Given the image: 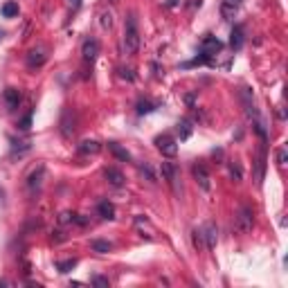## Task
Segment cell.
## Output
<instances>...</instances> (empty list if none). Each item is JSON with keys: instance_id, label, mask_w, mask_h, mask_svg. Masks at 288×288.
<instances>
[{"instance_id": "obj_4", "label": "cell", "mask_w": 288, "mask_h": 288, "mask_svg": "<svg viewBox=\"0 0 288 288\" xmlns=\"http://www.w3.org/2000/svg\"><path fill=\"white\" fill-rule=\"evenodd\" d=\"M192 173H194L196 182L200 185V189H205V192L212 189V178H210V171H207L205 165H194L192 167Z\"/></svg>"}, {"instance_id": "obj_2", "label": "cell", "mask_w": 288, "mask_h": 288, "mask_svg": "<svg viewBox=\"0 0 288 288\" xmlns=\"http://www.w3.org/2000/svg\"><path fill=\"white\" fill-rule=\"evenodd\" d=\"M254 225V214L252 210L248 205H241L239 210H236L234 214V232L236 234H246V232H250Z\"/></svg>"}, {"instance_id": "obj_20", "label": "cell", "mask_w": 288, "mask_h": 288, "mask_svg": "<svg viewBox=\"0 0 288 288\" xmlns=\"http://www.w3.org/2000/svg\"><path fill=\"white\" fill-rule=\"evenodd\" d=\"M0 12H2V16H5V18H14V16H18V2H5Z\"/></svg>"}, {"instance_id": "obj_21", "label": "cell", "mask_w": 288, "mask_h": 288, "mask_svg": "<svg viewBox=\"0 0 288 288\" xmlns=\"http://www.w3.org/2000/svg\"><path fill=\"white\" fill-rule=\"evenodd\" d=\"M153 111H155V104H151L149 99L137 101V115H147V113H153Z\"/></svg>"}, {"instance_id": "obj_28", "label": "cell", "mask_w": 288, "mask_h": 288, "mask_svg": "<svg viewBox=\"0 0 288 288\" xmlns=\"http://www.w3.org/2000/svg\"><path fill=\"white\" fill-rule=\"evenodd\" d=\"M30 126H32V115H25V117L18 122V129L20 131H30Z\"/></svg>"}, {"instance_id": "obj_13", "label": "cell", "mask_w": 288, "mask_h": 288, "mask_svg": "<svg viewBox=\"0 0 288 288\" xmlns=\"http://www.w3.org/2000/svg\"><path fill=\"white\" fill-rule=\"evenodd\" d=\"M230 45H232V50H241L243 47V27L241 25H234V30L230 34Z\"/></svg>"}, {"instance_id": "obj_22", "label": "cell", "mask_w": 288, "mask_h": 288, "mask_svg": "<svg viewBox=\"0 0 288 288\" xmlns=\"http://www.w3.org/2000/svg\"><path fill=\"white\" fill-rule=\"evenodd\" d=\"M77 266V259H68V261H59V264H57V268H59V272H70L72 268H75Z\"/></svg>"}, {"instance_id": "obj_10", "label": "cell", "mask_w": 288, "mask_h": 288, "mask_svg": "<svg viewBox=\"0 0 288 288\" xmlns=\"http://www.w3.org/2000/svg\"><path fill=\"white\" fill-rule=\"evenodd\" d=\"M104 178H106L108 185H113V187H122L124 182H126L124 180V173L117 167H106V169H104Z\"/></svg>"}, {"instance_id": "obj_3", "label": "cell", "mask_w": 288, "mask_h": 288, "mask_svg": "<svg viewBox=\"0 0 288 288\" xmlns=\"http://www.w3.org/2000/svg\"><path fill=\"white\" fill-rule=\"evenodd\" d=\"M153 142H155L158 151L162 153L165 158H176V153H178V142L173 140L171 135H158Z\"/></svg>"}, {"instance_id": "obj_1", "label": "cell", "mask_w": 288, "mask_h": 288, "mask_svg": "<svg viewBox=\"0 0 288 288\" xmlns=\"http://www.w3.org/2000/svg\"><path fill=\"white\" fill-rule=\"evenodd\" d=\"M122 50L126 57H133V54H137V50H140V32H137V23H135V16H133V14H129L126 25H124Z\"/></svg>"}, {"instance_id": "obj_15", "label": "cell", "mask_w": 288, "mask_h": 288, "mask_svg": "<svg viewBox=\"0 0 288 288\" xmlns=\"http://www.w3.org/2000/svg\"><path fill=\"white\" fill-rule=\"evenodd\" d=\"M5 101H7V106L12 108H18V104H20V93H18L16 88H7L5 90Z\"/></svg>"}, {"instance_id": "obj_14", "label": "cell", "mask_w": 288, "mask_h": 288, "mask_svg": "<svg viewBox=\"0 0 288 288\" xmlns=\"http://www.w3.org/2000/svg\"><path fill=\"white\" fill-rule=\"evenodd\" d=\"M97 212H99L101 218H108V221H113V218H115V205H113V203H108V200H101L99 205H97Z\"/></svg>"}, {"instance_id": "obj_26", "label": "cell", "mask_w": 288, "mask_h": 288, "mask_svg": "<svg viewBox=\"0 0 288 288\" xmlns=\"http://www.w3.org/2000/svg\"><path fill=\"white\" fill-rule=\"evenodd\" d=\"M140 171H142V176H147L151 182H158V178H155V173H153V169H151L149 165H142V167H140Z\"/></svg>"}, {"instance_id": "obj_19", "label": "cell", "mask_w": 288, "mask_h": 288, "mask_svg": "<svg viewBox=\"0 0 288 288\" xmlns=\"http://www.w3.org/2000/svg\"><path fill=\"white\" fill-rule=\"evenodd\" d=\"M178 135H180V140H187V137L192 135V122H189V119L178 122Z\"/></svg>"}, {"instance_id": "obj_25", "label": "cell", "mask_w": 288, "mask_h": 288, "mask_svg": "<svg viewBox=\"0 0 288 288\" xmlns=\"http://www.w3.org/2000/svg\"><path fill=\"white\" fill-rule=\"evenodd\" d=\"M286 160H288V151H286V147H282L279 151H277V165L286 167Z\"/></svg>"}, {"instance_id": "obj_27", "label": "cell", "mask_w": 288, "mask_h": 288, "mask_svg": "<svg viewBox=\"0 0 288 288\" xmlns=\"http://www.w3.org/2000/svg\"><path fill=\"white\" fill-rule=\"evenodd\" d=\"M90 282H93V286H97V288H108V279L106 277H93V279H90Z\"/></svg>"}, {"instance_id": "obj_23", "label": "cell", "mask_w": 288, "mask_h": 288, "mask_svg": "<svg viewBox=\"0 0 288 288\" xmlns=\"http://www.w3.org/2000/svg\"><path fill=\"white\" fill-rule=\"evenodd\" d=\"M99 25L104 27V30H111V27H113V14H111V12H101Z\"/></svg>"}, {"instance_id": "obj_11", "label": "cell", "mask_w": 288, "mask_h": 288, "mask_svg": "<svg viewBox=\"0 0 288 288\" xmlns=\"http://www.w3.org/2000/svg\"><path fill=\"white\" fill-rule=\"evenodd\" d=\"M79 153H83V155H97V153L101 151V144L97 140H83L79 142Z\"/></svg>"}, {"instance_id": "obj_30", "label": "cell", "mask_w": 288, "mask_h": 288, "mask_svg": "<svg viewBox=\"0 0 288 288\" xmlns=\"http://www.w3.org/2000/svg\"><path fill=\"white\" fill-rule=\"evenodd\" d=\"M167 5H169V7H176V5H178V0H169Z\"/></svg>"}, {"instance_id": "obj_16", "label": "cell", "mask_w": 288, "mask_h": 288, "mask_svg": "<svg viewBox=\"0 0 288 288\" xmlns=\"http://www.w3.org/2000/svg\"><path fill=\"white\" fill-rule=\"evenodd\" d=\"M43 176H45V167H38L36 171H32L30 173V178H27V185H30V189H36L38 185H41V180H43Z\"/></svg>"}, {"instance_id": "obj_7", "label": "cell", "mask_w": 288, "mask_h": 288, "mask_svg": "<svg viewBox=\"0 0 288 288\" xmlns=\"http://www.w3.org/2000/svg\"><path fill=\"white\" fill-rule=\"evenodd\" d=\"M200 236L205 239V246L210 248V250H214L218 243V230L214 223H205V228H203V232H200Z\"/></svg>"}, {"instance_id": "obj_24", "label": "cell", "mask_w": 288, "mask_h": 288, "mask_svg": "<svg viewBox=\"0 0 288 288\" xmlns=\"http://www.w3.org/2000/svg\"><path fill=\"white\" fill-rule=\"evenodd\" d=\"M230 176H232V180H243V171H241V167L239 165H230Z\"/></svg>"}, {"instance_id": "obj_31", "label": "cell", "mask_w": 288, "mask_h": 288, "mask_svg": "<svg viewBox=\"0 0 288 288\" xmlns=\"http://www.w3.org/2000/svg\"><path fill=\"white\" fill-rule=\"evenodd\" d=\"M2 36H5V32H2V30H0V38H2Z\"/></svg>"}, {"instance_id": "obj_17", "label": "cell", "mask_w": 288, "mask_h": 288, "mask_svg": "<svg viewBox=\"0 0 288 288\" xmlns=\"http://www.w3.org/2000/svg\"><path fill=\"white\" fill-rule=\"evenodd\" d=\"M27 63H30L32 68H36V65H43V63H45V52H43L41 47H38V50H32L30 57H27Z\"/></svg>"}, {"instance_id": "obj_8", "label": "cell", "mask_w": 288, "mask_h": 288, "mask_svg": "<svg viewBox=\"0 0 288 288\" xmlns=\"http://www.w3.org/2000/svg\"><path fill=\"white\" fill-rule=\"evenodd\" d=\"M241 2L243 0H223L221 2V16H223V20H232L236 16V12H239Z\"/></svg>"}, {"instance_id": "obj_29", "label": "cell", "mask_w": 288, "mask_h": 288, "mask_svg": "<svg viewBox=\"0 0 288 288\" xmlns=\"http://www.w3.org/2000/svg\"><path fill=\"white\" fill-rule=\"evenodd\" d=\"M65 2H68V7H70L72 12H75V9H79V7H81L83 0H65Z\"/></svg>"}, {"instance_id": "obj_5", "label": "cell", "mask_w": 288, "mask_h": 288, "mask_svg": "<svg viewBox=\"0 0 288 288\" xmlns=\"http://www.w3.org/2000/svg\"><path fill=\"white\" fill-rule=\"evenodd\" d=\"M97 54H99V41L90 36V38H86L83 45H81V57H83V61L93 63V61L97 59Z\"/></svg>"}, {"instance_id": "obj_32", "label": "cell", "mask_w": 288, "mask_h": 288, "mask_svg": "<svg viewBox=\"0 0 288 288\" xmlns=\"http://www.w3.org/2000/svg\"><path fill=\"white\" fill-rule=\"evenodd\" d=\"M0 196H2V192H0Z\"/></svg>"}, {"instance_id": "obj_6", "label": "cell", "mask_w": 288, "mask_h": 288, "mask_svg": "<svg viewBox=\"0 0 288 288\" xmlns=\"http://www.w3.org/2000/svg\"><path fill=\"white\" fill-rule=\"evenodd\" d=\"M162 176L167 178V185H169L176 194H180V187H178V169L171 162H162Z\"/></svg>"}, {"instance_id": "obj_9", "label": "cell", "mask_w": 288, "mask_h": 288, "mask_svg": "<svg viewBox=\"0 0 288 288\" xmlns=\"http://www.w3.org/2000/svg\"><path fill=\"white\" fill-rule=\"evenodd\" d=\"M221 47H223V43L218 41L216 36H205L203 43H200V52L207 54V57H212V54H216Z\"/></svg>"}, {"instance_id": "obj_12", "label": "cell", "mask_w": 288, "mask_h": 288, "mask_svg": "<svg viewBox=\"0 0 288 288\" xmlns=\"http://www.w3.org/2000/svg\"><path fill=\"white\" fill-rule=\"evenodd\" d=\"M108 151H111L117 160H122V162H131V153L124 147H119L117 142H108Z\"/></svg>"}, {"instance_id": "obj_18", "label": "cell", "mask_w": 288, "mask_h": 288, "mask_svg": "<svg viewBox=\"0 0 288 288\" xmlns=\"http://www.w3.org/2000/svg\"><path fill=\"white\" fill-rule=\"evenodd\" d=\"M90 248H93V252H99V254H108L113 250L111 243L101 241V239H93V241H90Z\"/></svg>"}]
</instances>
